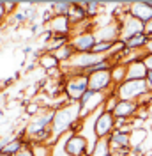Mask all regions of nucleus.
<instances>
[{"label": "nucleus", "mask_w": 152, "mask_h": 156, "mask_svg": "<svg viewBox=\"0 0 152 156\" xmlns=\"http://www.w3.org/2000/svg\"><path fill=\"white\" fill-rule=\"evenodd\" d=\"M78 121H80V103L67 101L66 105L57 108L53 112V121H51V136L44 146L51 147L64 133L71 131Z\"/></svg>", "instance_id": "f257e3e1"}, {"label": "nucleus", "mask_w": 152, "mask_h": 156, "mask_svg": "<svg viewBox=\"0 0 152 156\" xmlns=\"http://www.w3.org/2000/svg\"><path fill=\"white\" fill-rule=\"evenodd\" d=\"M87 90H88V76H85L83 73H71L64 76L62 94L66 96L67 101L78 103Z\"/></svg>", "instance_id": "f03ea898"}, {"label": "nucleus", "mask_w": 152, "mask_h": 156, "mask_svg": "<svg viewBox=\"0 0 152 156\" xmlns=\"http://www.w3.org/2000/svg\"><path fill=\"white\" fill-rule=\"evenodd\" d=\"M149 90L145 85V80H126L124 83L115 87L113 96H117L119 101H138Z\"/></svg>", "instance_id": "7ed1b4c3"}, {"label": "nucleus", "mask_w": 152, "mask_h": 156, "mask_svg": "<svg viewBox=\"0 0 152 156\" xmlns=\"http://www.w3.org/2000/svg\"><path fill=\"white\" fill-rule=\"evenodd\" d=\"M106 94L105 92H95V90H87L85 94L81 96L80 103V121L87 119L88 115H92L94 112H97V108H101L105 105Z\"/></svg>", "instance_id": "20e7f679"}, {"label": "nucleus", "mask_w": 152, "mask_h": 156, "mask_svg": "<svg viewBox=\"0 0 152 156\" xmlns=\"http://www.w3.org/2000/svg\"><path fill=\"white\" fill-rule=\"evenodd\" d=\"M88 89L95 90V92H105L106 96L113 94L115 85L112 82V73L110 69L105 71H95L92 75H88Z\"/></svg>", "instance_id": "39448f33"}, {"label": "nucleus", "mask_w": 152, "mask_h": 156, "mask_svg": "<svg viewBox=\"0 0 152 156\" xmlns=\"http://www.w3.org/2000/svg\"><path fill=\"white\" fill-rule=\"evenodd\" d=\"M117 21L120 25V39L119 41H122V43H126L127 39L134 37L138 34H143V23L140 20L133 18L127 11L124 12L120 18H117Z\"/></svg>", "instance_id": "423d86ee"}, {"label": "nucleus", "mask_w": 152, "mask_h": 156, "mask_svg": "<svg viewBox=\"0 0 152 156\" xmlns=\"http://www.w3.org/2000/svg\"><path fill=\"white\" fill-rule=\"evenodd\" d=\"M64 149H66L67 156H85V154H88V142H87V138L83 135L67 131Z\"/></svg>", "instance_id": "0eeeda50"}, {"label": "nucleus", "mask_w": 152, "mask_h": 156, "mask_svg": "<svg viewBox=\"0 0 152 156\" xmlns=\"http://www.w3.org/2000/svg\"><path fill=\"white\" fill-rule=\"evenodd\" d=\"M92 32L95 43H117L120 39V25L117 20H112L110 23H105L101 27H95Z\"/></svg>", "instance_id": "6e6552de"}, {"label": "nucleus", "mask_w": 152, "mask_h": 156, "mask_svg": "<svg viewBox=\"0 0 152 156\" xmlns=\"http://www.w3.org/2000/svg\"><path fill=\"white\" fill-rule=\"evenodd\" d=\"M69 46L74 50V53H88L92 51L95 44V37L92 30H87V32H78V34H73L69 37Z\"/></svg>", "instance_id": "1a4fd4ad"}, {"label": "nucleus", "mask_w": 152, "mask_h": 156, "mask_svg": "<svg viewBox=\"0 0 152 156\" xmlns=\"http://www.w3.org/2000/svg\"><path fill=\"white\" fill-rule=\"evenodd\" d=\"M115 131V117L110 112H103L94 121V133L95 138H108Z\"/></svg>", "instance_id": "9d476101"}, {"label": "nucleus", "mask_w": 152, "mask_h": 156, "mask_svg": "<svg viewBox=\"0 0 152 156\" xmlns=\"http://www.w3.org/2000/svg\"><path fill=\"white\" fill-rule=\"evenodd\" d=\"M44 27L51 34V37H71V23H69L67 16H53Z\"/></svg>", "instance_id": "9b49d317"}, {"label": "nucleus", "mask_w": 152, "mask_h": 156, "mask_svg": "<svg viewBox=\"0 0 152 156\" xmlns=\"http://www.w3.org/2000/svg\"><path fill=\"white\" fill-rule=\"evenodd\" d=\"M127 12L133 18L140 20L142 23H147L152 20V7L149 5L147 0H134V2H127Z\"/></svg>", "instance_id": "f8f14e48"}, {"label": "nucleus", "mask_w": 152, "mask_h": 156, "mask_svg": "<svg viewBox=\"0 0 152 156\" xmlns=\"http://www.w3.org/2000/svg\"><path fill=\"white\" fill-rule=\"evenodd\" d=\"M140 110V105L136 101H119L113 110V117H122V119H133L136 112Z\"/></svg>", "instance_id": "ddd939ff"}, {"label": "nucleus", "mask_w": 152, "mask_h": 156, "mask_svg": "<svg viewBox=\"0 0 152 156\" xmlns=\"http://www.w3.org/2000/svg\"><path fill=\"white\" fill-rule=\"evenodd\" d=\"M108 144H110V153L120 151V149H131V146H129V133H122V131L115 129L113 133L108 136Z\"/></svg>", "instance_id": "4468645a"}, {"label": "nucleus", "mask_w": 152, "mask_h": 156, "mask_svg": "<svg viewBox=\"0 0 152 156\" xmlns=\"http://www.w3.org/2000/svg\"><path fill=\"white\" fill-rule=\"evenodd\" d=\"M147 73L149 71L145 68L143 60H133L126 64V80H145Z\"/></svg>", "instance_id": "2eb2a0df"}, {"label": "nucleus", "mask_w": 152, "mask_h": 156, "mask_svg": "<svg viewBox=\"0 0 152 156\" xmlns=\"http://www.w3.org/2000/svg\"><path fill=\"white\" fill-rule=\"evenodd\" d=\"M85 5H87V2H73V7L67 12V20H69L71 27H74V25H78V23H81V21L87 20Z\"/></svg>", "instance_id": "dca6fc26"}, {"label": "nucleus", "mask_w": 152, "mask_h": 156, "mask_svg": "<svg viewBox=\"0 0 152 156\" xmlns=\"http://www.w3.org/2000/svg\"><path fill=\"white\" fill-rule=\"evenodd\" d=\"M147 140V129L145 128H133V131L129 133V146L133 151H145L143 144Z\"/></svg>", "instance_id": "f3484780"}, {"label": "nucleus", "mask_w": 152, "mask_h": 156, "mask_svg": "<svg viewBox=\"0 0 152 156\" xmlns=\"http://www.w3.org/2000/svg\"><path fill=\"white\" fill-rule=\"evenodd\" d=\"M37 66L41 69H44V71H50V69L60 68V62H58V58L55 57L53 53H50V51H43V53L37 57Z\"/></svg>", "instance_id": "a211bd4d"}, {"label": "nucleus", "mask_w": 152, "mask_h": 156, "mask_svg": "<svg viewBox=\"0 0 152 156\" xmlns=\"http://www.w3.org/2000/svg\"><path fill=\"white\" fill-rule=\"evenodd\" d=\"M110 73H112V82H113L115 87L126 82V64H122V62H115V64H112Z\"/></svg>", "instance_id": "6ab92c4d"}, {"label": "nucleus", "mask_w": 152, "mask_h": 156, "mask_svg": "<svg viewBox=\"0 0 152 156\" xmlns=\"http://www.w3.org/2000/svg\"><path fill=\"white\" fill-rule=\"evenodd\" d=\"M48 5H50L51 12H53V16H67L69 9L73 7V2H69V0H60V2H51V4H48Z\"/></svg>", "instance_id": "aec40b11"}, {"label": "nucleus", "mask_w": 152, "mask_h": 156, "mask_svg": "<svg viewBox=\"0 0 152 156\" xmlns=\"http://www.w3.org/2000/svg\"><path fill=\"white\" fill-rule=\"evenodd\" d=\"M147 36L145 34H138V36H134V37L127 39L124 44H126V50H143L145 48V44H147Z\"/></svg>", "instance_id": "412c9836"}, {"label": "nucleus", "mask_w": 152, "mask_h": 156, "mask_svg": "<svg viewBox=\"0 0 152 156\" xmlns=\"http://www.w3.org/2000/svg\"><path fill=\"white\" fill-rule=\"evenodd\" d=\"M53 55L58 58V62H60V64H66V62H69V60L73 58L74 50L69 46V43H66V44H64V46H60L57 51H53Z\"/></svg>", "instance_id": "4be33fe9"}, {"label": "nucleus", "mask_w": 152, "mask_h": 156, "mask_svg": "<svg viewBox=\"0 0 152 156\" xmlns=\"http://www.w3.org/2000/svg\"><path fill=\"white\" fill-rule=\"evenodd\" d=\"M112 46H113V43H95L94 48H92V53H95V55H103V57H108Z\"/></svg>", "instance_id": "5701e85b"}, {"label": "nucleus", "mask_w": 152, "mask_h": 156, "mask_svg": "<svg viewBox=\"0 0 152 156\" xmlns=\"http://www.w3.org/2000/svg\"><path fill=\"white\" fill-rule=\"evenodd\" d=\"M43 112V107L39 105L37 101H32V103H29L27 107H25V114H27V117H36V115H39Z\"/></svg>", "instance_id": "b1692460"}, {"label": "nucleus", "mask_w": 152, "mask_h": 156, "mask_svg": "<svg viewBox=\"0 0 152 156\" xmlns=\"http://www.w3.org/2000/svg\"><path fill=\"white\" fill-rule=\"evenodd\" d=\"M117 103H119V99H117V96H113V94L106 96V99H105V105H103V108H105V112H110V114H113V110H115V107H117Z\"/></svg>", "instance_id": "393cba45"}, {"label": "nucleus", "mask_w": 152, "mask_h": 156, "mask_svg": "<svg viewBox=\"0 0 152 156\" xmlns=\"http://www.w3.org/2000/svg\"><path fill=\"white\" fill-rule=\"evenodd\" d=\"M18 5H19V2H4V7H5L7 16H9V14H14V12L18 11Z\"/></svg>", "instance_id": "a878e982"}, {"label": "nucleus", "mask_w": 152, "mask_h": 156, "mask_svg": "<svg viewBox=\"0 0 152 156\" xmlns=\"http://www.w3.org/2000/svg\"><path fill=\"white\" fill-rule=\"evenodd\" d=\"M12 21H14V23H27L29 20H27V16H25L21 11H16V12L12 14Z\"/></svg>", "instance_id": "bb28decb"}, {"label": "nucleus", "mask_w": 152, "mask_h": 156, "mask_svg": "<svg viewBox=\"0 0 152 156\" xmlns=\"http://www.w3.org/2000/svg\"><path fill=\"white\" fill-rule=\"evenodd\" d=\"M143 34L147 36V39H152V20L143 23Z\"/></svg>", "instance_id": "cd10ccee"}, {"label": "nucleus", "mask_w": 152, "mask_h": 156, "mask_svg": "<svg viewBox=\"0 0 152 156\" xmlns=\"http://www.w3.org/2000/svg\"><path fill=\"white\" fill-rule=\"evenodd\" d=\"M14 156H34V151H32V144L30 146H25L19 153H16Z\"/></svg>", "instance_id": "c85d7f7f"}, {"label": "nucleus", "mask_w": 152, "mask_h": 156, "mask_svg": "<svg viewBox=\"0 0 152 156\" xmlns=\"http://www.w3.org/2000/svg\"><path fill=\"white\" fill-rule=\"evenodd\" d=\"M145 85H147V90L152 94V71H149L145 76Z\"/></svg>", "instance_id": "c756f323"}, {"label": "nucleus", "mask_w": 152, "mask_h": 156, "mask_svg": "<svg viewBox=\"0 0 152 156\" xmlns=\"http://www.w3.org/2000/svg\"><path fill=\"white\" fill-rule=\"evenodd\" d=\"M142 60L145 64V68H147V71H152V55H145Z\"/></svg>", "instance_id": "7c9ffc66"}, {"label": "nucleus", "mask_w": 152, "mask_h": 156, "mask_svg": "<svg viewBox=\"0 0 152 156\" xmlns=\"http://www.w3.org/2000/svg\"><path fill=\"white\" fill-rule=\"evenodd\" d=\"M7 18V12H5V7H4V2H0V23Z\"/></svg>", "instance_id": "2f4dec72"}, {"label": "nucleus", "mask_w": 152, "mask_h": 156, "mask_svg": "<svg viewBox=\"0 0 152 156\" xmlns=\"http://www.w3.org/2000/svg\"><path fill=\"white\" fill-rule=\"evenodd\" d=\"M143 51H145V55H152V39H149V41H147V44H145Z\"/></svg>", "instance_id": "473e14b6"}, {"label": "nucleus", "mask_w": 152, "mask_h": 156, "mask_svg": "<svg viewBox=\"0 0 152 156\" xmlns=\"http://www.w3.org/2000/svg\"><path fill=\"white\" fill-rule=\"evenodd\" d=\"M143 153H145V151H133V149H131L127 156H143Z\"/></svg>", "instance_id": "72a5a7b5"}, {"label": "nucleus", "mask_w": 152, "mask_h": 156, "mask_svg": "<svg viewBox=\"0 0 152 156\" xmlns=\"http://www.w3.org/2000/svg\"><path fill=\"white\" fill-rule=\"evenodd\" d=\"M32 50H34L32 46H25V50H23V51H25V53H32Z\"/></svg>", "instance_id": "f704fd0d"}, {"label": "nucleus", "mask_w": 152, "mask_h": 156, "mask_svg": "<svg viewBox=\"0 0 152 156\" xmlns=\"http://www.w3.org/2000/svg\"><path fill=\"white\" fill-rule=\"evenodd\" d=\"M0 156H11V154H7V153H4V151H0Z\"/></svg>", "instance_id": "c9c22d12"}, {"label": "nucleus", "mask_w": 152, "mask_h": 156, "mask_svg": "<svg viewBox=\"0 0 152 156\" xmlns=\"http://www.w3.org/2000/svg\"><path fill=\"white\" fill-rule=\"evenodd\" d=\"M147 2H149V5H150V7H152V0H147Z\"/></svg>", "instance_id": "e433bc0d"}]
</instances>
